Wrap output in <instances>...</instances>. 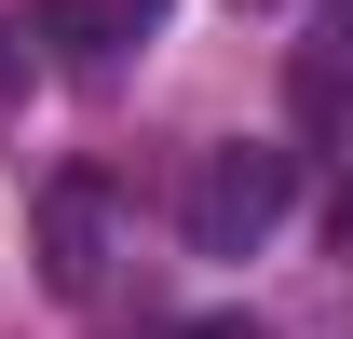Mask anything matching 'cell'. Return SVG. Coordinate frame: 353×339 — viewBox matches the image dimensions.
I'll use <instances>...</instances> for the list:
<instances>
[{
  "instance_id": "obj_6",
  "label": "cell",
  "mask_w": 353,
  "mask_h": 339,
  "mask_svg": "<svg viewBox=\"0 0 353 339\" xmlns=\"http://www.w3.org/2000/svg\"><path fill=\"white\" fill-rule=\"evenodd\" d=\"M340 258H353V190H340Z\"/></svg>"
},
{
  "instance_id": "obj_3",
  "label": "cell",
  "mask_w": 353,
  "mask_h": 339,
  "mask_svg": "<svg viewBox=\"0 0 353 339\" xmlns=\"http://www.w3.org/2000/svg\"><path fill=\"white\" fill-rule=\"evenodd\" d=\"M41 28H54L68 54H123V41H150V28H163V0H54Z\"/></svg>"
},
{
  "instance_id": "obj_2",
  "label": "cell",
  "mask_w": 353,
  "mask_h": 339,
  "mask_svg": "<svg viewBox=\"0 0 353 339\" xmlns=\"http://www.w3.org/2000/svg\"><path fill=\"white\" fill-rule=\"evenodd\" d=\"M95 271H109V176H54L41 190V285L95 298Z\"/></svg>"
},
{
  "instance_id": "obj_4",
  "label": "cell",
  "mask_w": 353,
  "mask_h": 339,
  "mask_svg": "<svg viewBox=\"0 0 353 339\" xmlns=\"http://www.w3.org/2000/svg\"><path fill=\"white\" fill-rule=\"evenodd\" d=\"M340 109H353V54H340V41H312V54H299V123L326 136Z\"/></svg>"
},
{
  "instance_id": "obj_5",
  "label": "cell",
  "mask_w": 353,
  "mask_h": 339,
  "mask_svg": "<svg viewBox=\"0 0 353 339\" xmlns=\"http://www.w3.org/2000/svg\"><path fill=\"white\" fill-rule=\"evenodd\" d=\"M176 339H259V326H245V312H204V326H176Z\"/></svg>"
},
{
  "instance_id": "obj_7",
  "label": "cell",
  "mask_w": 353,
  "mask_h": 339,
  "mask_svg": "<svg viewBox=\"0 0 353 339\" xmlns=\"http://www.w3.org/2000/svg\"><path fill=\"white\" fill-rule=\"evenodd\" d=\"M245 14H272V0H245Z\"/></svg>"
},
{
  "instance_id": "obj_1",
  "label": "cell",
  "mask_w": 353,
  "mask_h": 339,
  "mask_svg": "<svg viewBox=\"0 0 353 339\" xmlns=\"http://www.w3.org/2000/svg\"><path fill=\"white\" fill-rule=\"evenodd\" d=\"M285 204H299V150L231 136V150H204V163H190V204H176V231H190V258H259L272 231H285Z\"/></svg>"
}]
</instances>
